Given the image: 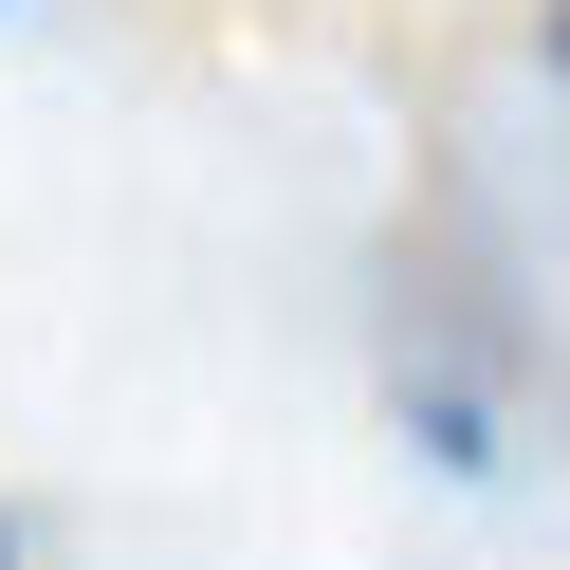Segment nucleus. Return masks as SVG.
Instances as JSON below:
<instances>
[{
    "mask_svg": "<svg viewBox=\"0 0 570 570\" xmlns=\"http://www.w3.org/2000/svg\"><path fill=\"white\" fill-rule=\"evenodd\" d=\"M533 75H552V92H570V0H533Z\"/></svg>",
    "mask_w": 570,
    "mask_h": 570,
    "instance_id": "2",
    "label": "nucleus"
},
{
    "mask_svg": "<svg viewBox=\"0 0 570 570\" xmlns=\"http://www.w3.org/2000/svg\"><path fill=\"white\" fill-rule=\"evenodd\" d=\"M0 570H38V552H19V515H0Z\"/></svg>",
    "mask_w": 570,
    "mask_h": 570,
    "instance_id": "3",
    "label": "nucleus"
},
{
    "mask_svg": "<svg viewBox=\"0 0 570 570\" xmlns=\"http://www.w3.org/2000/svg\"><path fill=\"white\" fill-rule=\"evenodd\" d=\"M386 405H405V442L442 460V479H515V386L460 350V313H442V295L386 313Z\"/></svg>",
    "mask_w": 570,
    "mask_h": 570,
    "instance_id": "1",
    "label": "nucleus"
}]
</instances>
